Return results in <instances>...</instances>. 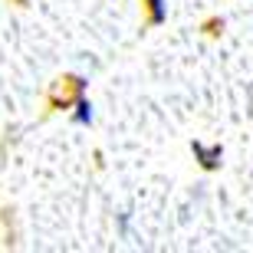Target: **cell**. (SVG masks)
I'll return each mask as SVG.
<instances>
[{"mask_svg": "<svg viewBox=\"0 0 253 253\" xmlns=\"http://www.w3.org/2000/svg\"><path fill=\"white\" fill-rule=\"evenodd\" d=\"M191 151H194V161L204 171H217L220 161H224V148L220 145H204V141H191Z\"/></svg>", "mask_w": 253, "mask_h": 253, "instance_id": "1", "label": "cell"}, {"mask_svg": "<svg viewBox=\"0 0 253 253\" xmlns=\"http://www.w3.org/2000/svg\"><path fill=\"white\" fill-rule=\"evenodd\" d=\"M145 3H148V20L155 27L168 23V3H165V0H145Z\"/></svg>", "mask_w": 253, "mask_h": 253, "instance_id": "3", "label": "cell"}, {"mask_svg": "<svg viewBox=\"0 0 253 253\" xmlns=\"http://www.w3.org/2000/svg\"><path fill=\"white\" fill-rule=\"evenodd\" d=\"M92 119H95L92 102H89L85 95H79V99H76V105H73V122L76 125H92Z\"/></svg>", "mask_w": 253, "mask_h": 253, "instance_id": "2", "label": "cell"}]
</instances>
